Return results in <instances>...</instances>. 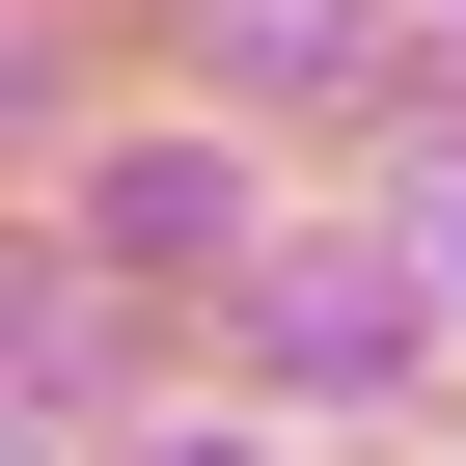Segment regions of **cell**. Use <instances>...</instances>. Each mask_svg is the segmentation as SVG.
Listing matches in <instances>:
<instances>
[{
    "label": "cell",
    "mask_w": 466,
    "mask_h": 466,
    "mask_svg": "<svg viewBox=\"0 0 466 466\" xmlns=\"http://www.w3.org/2000/svg\"><path fill=\"white\" fill-rule=\"evenodd\" d=\"M248 329H275V384H384V357H411V302H357V248H275Z\"/></svg>",
    "instance_id": "cell-1"
},
{
    "label": "cell",
    "mask_w": 466,
    "mask_h": 466,
    "mask_svg": "<svg viewBox=\"0 0 466 466\" xmlns=\"http://www.w3.org/2000/svg\"><path fill=\"white\" fill-rule=\"evenodd\" d=\"M439 329H466V192H439Z\"/></svg>",
    "instance_id": "cell-2"
}]
</instances>
